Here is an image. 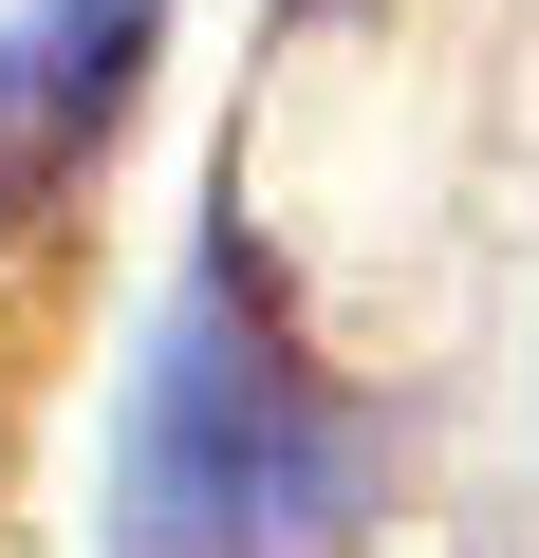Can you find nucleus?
Listing matches in <instances>:
<instances>
[{"label":"nucleus","mask_w":539,"mask_h":558,"mask_svg":"<svg viewBox=\"0 0 539 558\" xmlns=\"http://www.w3.org/2000/svg\"><path fill=\"white\" fill-rule=\"evenodd\" d=\"M372 391L298 336V279L260 260V205L205 186L149 373L112 410V558H335L372 521Z\"/></svg>","instance_id":"1"},{"label":"nucleus","mask_w":539,"mask_h":558,"mask_svg":"<svg viewBox=\"0 0 539 558\" xmlns=\"http://www.w3.org/2000/svg\"><path fill=\"white\" fill-rule=\"evenodd\" d=\"M149 38H168V0H20L0 20V242L38 205H75V168L131 131Z\"/></svg>","instance_id":"2"}]
</instances>
